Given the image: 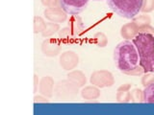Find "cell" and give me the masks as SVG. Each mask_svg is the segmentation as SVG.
Listing matches in <instances>:
<instances>
[{
  "instance_id": "obj_1",
  "label": "cell",
  "mask_w": 154,
  "mask_h": 115,
  "mask_svg": "<svg viewBox=\"0 0 154 115\" xmlns=\"http://www.w3.org/2000/svg\"><path fill=\"white\" fill-rule=\"evenodd\" d=\"M114 61L117 68L125 73L140 64V58L134 42L124 40L116 46L114 50Z\"/></svg>"
},
{
  "instance_id": "obj_2",
  "label": "cell",
  "mask_w": 154,
  "mask_h": 115,
  "mask_svg": "<svg viewBox=\"0 0 154 115\" xmlns=\"http://www.w3.org/2000/svg\"><path fill=\"white\" fill-rule=\"evenodd\" d=\"M132 41L137 48L140 65L144 73L154 72V35L150 34H138Z\"/></svg>"
},
{
  "instance_id": "obj_3",
  "label": "cell",
  "mask_w": 154,
  "mask_h": 115,
  "mask_svg": "<svg viewBox=\"0 0 154 115\" xmlns=\"http://www.w3.org/2000/svg\"><path fill=\"white\" fill-rule=\"evenodd\" d=\"M143 0H107L112 11L123 18L133 19L141 12Z\"/></svg>"
},
{
  "instance_id": "obj_4",
  "label": "cell",
  "mask_w": 154,
  "mask_h": 115,
  "mask_svg": "<svg viewBox=\"0 0 154 115\" xmlns=\"http://www.w3.org/2000/svg\"><path fill=\"white\" fill-rule=\"evenodd\" d=\"M79 87L71 81L62 80L55 84L54 94L57 99L62 101H69L74 99L78 94Z\"/></svg>"
},
{
  "instance_id": "obj_5",
  "label": "cell",
  "mask_w": 154,
  "mask_h": 115,
  "mask_svg": "<svg viewBox=\"0 0 154 115\" xmlns=\"http://www.w3.org/2000/svg\"><path fill=\"white\" fill-rule=\"evenodd\" d=\"M90 81L91 84L99 88H105L114 85L115 78L113 74L108 70H96L91 73Z\"/></svg>"
},
{
  "instance_id": "obj_6",
  "label": "cell",
  "mask_w": 154,
  "mask_h": 115,
  "mask_svg": "<svg viewBox=\"0 0 154 115\" xmlns=\"http://www.w3.org/2000/svg\"><path fill=\"white\" fill-rule=\"evenodd\" d=\"M90 0H61V8L69 16H78L88 7Z\"/></svg>"
},
{
  "instance_id": "obj_7",
  "label": "cell",
  "mask_w": 154,
  "mask_h": 115,
  "mask_svg": "<svg viewBox=\"0 0 154 115\" xmlns=\"http://www.w3.org/2000/svg\"><path fill=\"white\" fill-rule=\"evenodd\" d=\"M79 64V57L73 51H66L60 56V65L66 71L74 70Z\"/></svg>"
},
{
  "instance_id": "obj_8",
  "label": "cell",
  "mask_w": 154,
  "mask_h": 115,
  "mask_svg": "<svg viewBox=\"0 0 154 115\" xmlns=\"http://www.w3.org/2000/svg\"><path fill=\"white\" fill-rule=\"evenodd\" d=\"M41 49L45 56L54 58L60 54L62 50V44L61 42H59L57 40H54V38H47V40L42 41Z\"/></svg>"
},
{
  "instance_id": "obj_9",
  "label": "cell",
  "mask_w": 154,
  "mask_h": 115,
  "mask_svg": "<svg viewBox=\"0 0 154 115\" xmlns=\"http://www.w3.org/2000/svg\"><path fill=\"white\" fill-rule=\"evenodd\" d=\"M45 17L50 22L63 23L67 19V13L61 7L46 8L43 12Z\"/></svg>"
},
{
  "instance_id": "obj_10",
  "label": "cell",
  "mask_w": 154,
  "mask_h": 115,
  "mask_svg": "<svg viewBox=\"0 0 154 115\" xmlns=\"http://www.w3.org/2000/svg\"><path fill=\"white\" fill-rule=\"evenodd\" d=\"M55 83L54 80L50 76L42 77L38 84V92L47 98H51L54 95Z\"/></svg>"
},
{
  "instance_id": "obj_11",
  "label": "cell",
  "mask_w": 154,
  "mask_h": 115,
  "mask_svg": "<svg viewBox=\"0 0 154 115\" xmlns=\"http://www.w3.org/2000/svg\"><path fill=\"white\" fill-rule=\"evenodd\" d=\"M139 34V26L133 20L124 24L120 28V36L124 40H132L133 38Z\"/></svg>"
},
{
  "instance_id": "obj_12",
  "label": "cell",
  "mask_w": 154,
  "mask_h": 115,
  "mask_svg": "<svg viewBox=\"0 0 154 115\" xmlns=\"http://www.w3.org/2000/svg\"><path fill=\"white\" fill-rule=\"evenodd\" d=\"M67 26L70 28L72 33H73L77 37H78L86 29L83 20H82V18L78 16H71V17L69 20V25Z\"/></svg>"
},
{
  "instance_id": "obj_13",
  "label": "cell",
  "mask_w": 154,
  "mask_h": 115,
  "mask_svg": "<svg viewBox=\"0 0 154 115\" xmlns=\"http://www.w3.org/2000/svg\"><path fill=\"white\" fill-rule=\"evenodd\" d=\"M82 98L86 101H95L100 97V88L95 85H88L81 90Z\"/></svg>"
},
{
  "instance_id": "obj_14",
  "label": "cell",
  "mask_w": 154,
  "mask_h": 115,
  "mask_svg": "<svg viewBox=\"0 0 154 115\" xmlns=\"http://www.w3.org/2000/svg\"><path fill=\"white\" fill-rule=\"evenodd\" d=\"M67 79L71 81L78 87H83L87 83L85 74L81 70H71L67 74Z\"/></svg>"
},
{
  "instance_id": "obj_15",
  "label": "cell",
  "mask_w": 154,
  "mask_h": 115,
  "mask_svg": "<svg viewBox=\"0 0 154 115\" xmlns=\"http://www.w3.org/2000/svg\"><path fill=\"white\" fill-rule=\"evenodd\" d=\"M58 36H59V40L64 43H71L77 38L69 26L60 29V31L58 32Z\"/></svg>"
},
{
  "instance_id": "obj_16",
  "label": "cell",
  "mask_w": 154,
  "mask_h": 115,
  "mask_svg": "<svg viewBox=\"0 0 154 115\" xmlns=\"http://www.w3.org/2000/svg\"><path fill=\"white\" fill-rule=\"evenodd\" d=\"M60 31V24L59 23H55V22H47L45 28L43 29V31L41 33L42 37H49L53 35H55L56 33Z\"/></svg>"
},
{
  "instance_id": "obj_17",
  "label": "cell",
  "mask_w": 154,
  "mask_h": 115,
  "mask_svg": "<svg viewBox=\"0 0 154 115\" xmlns=\"http://www.w3.org/2000/svg\"><path fill=\"white\" fill-rule=\"evenodd\" d=\"M143 103L154 104V84L146 86V87H144Z\"/></svg>"
},
{
  "instance_id": "obj_18",
  "label": "cell",
  "mask_w": 154,
  "mask_h": 115,
  "mask_svg": "<svg viewBox=\"0 0 154 115\" xmlns=\"http://www.w3.org/2000/svg\"><path fill=\"white\" fill-rule=\"evenodd\" d=\"M94 40L95 44L98 47H101V48L106 47L108 44V38H107V37H106L105 34L102 32L96 33L94 36Z\"/></svg>"
},
{
  "instance_id": "obj_19",
  "label": "cell",
  "mask_w": 154,
  "mask_h": 115,
  "mask_svg": "<svg viewBox=\"0 0 154 115\" xmlns=\"http://www.w3.org/2000/svg\"><path fill=\"white\" fill-rule=\"evenodd\" d=\"M132 20L136 23L139 27H141L143 25H148V24H150L151 23V17L146 13H143V14H138V16H135Z\"/></svg>"
},
{
  "instance_id": "obj_20",
  "label": "cell",
  "mask_w": 154,
  "mask_h": 115,
  "mask_svg": "<svg viewBox=\"0 0 154 115\" xmlns=\"http://www.w3.org/2000/svg\"><path fill=\"white\" fill-rule=\"evenodd\" d=\"M46 23L45 19L41 16H35L34 17V33L38 34L43 31V29L45 28Z\"/></svg>"
},
{
  "instance_id": "obj_21",
  "label": "cell",
  "mask_w": 154,
  "mask_h": 115,
  "mask_svg": "<svg viewBox=\"0 0 154 115\" xmlns=\"http://www.w3.org/2000/svg\"><path fill=\"white\" fill-rule=\"evenodd\" d=\"M131 95V102L133 103H142L143 102V91L140 88H134L130 91Z\"/></svg>"
},
{
  "instance_id": "obj_22",
  "label": "cell",
  "mask_w": 154,
  "mask_h": 115,
  "mask_svg": "<svg viewBox=\"0 0 154 115\" xmlns=\"http://www.w3.org/2000/svg\"><path fill=\"white\" fill-rule=\"evenodd\" d=\"M118 102L119 103H129L131 102V95H130V90L127 91H118L117 96H116Z\"/></svg>"
},
{
  "instance_id": "obj_23",
  "label": "cell",
  "mask_w": 154,
  "mask_h": 115,
  "mask_svg": "<svg viewBox=\"0 0 154 115\" xmlns=\"http://www.w3.org/2000/svg\"><path fill=\"white\" fill-rule=\"evenodd\" d=\"M141 81H142V85L143 86V87H146V86L154 84V72L143 73Z\"/></svg>"
},
{
  "instance_id": "obj_24",
  "label": "cell",
  "mask_w": 154,
  "mask_h": 115,
  "mask_svg": "<svg viewBox=\"0 0 154 115\" xmlns=\"http://www.w3.org/2000/svg\"><path fill=\"white\" fill-rule=\"evenodd\" d=\"M154 11V0H143L141 12L143 13H148Z\"/></svg>"
},
{
  "instance_id": "obj_25",
  "label": "cell",
  "mask_w": 154,
  "mask_h": 115,
  "mask_svg": "<svg viewBox=\"0 0 154 115\" xmlns=\"http://www.w3.org/2000/svg\"><path fill=\"white\" fill-rule=\"evenodd\" d=\"M144 73V71H143V68L141 66V65H138L136 66L135 68L131 69V70H129L127 72H125V73L123 74H126L128 76H133V77H139V76H141Z\"/></svg>"
},
{
  "instance_id": "obj_26",
  "label": "cell",
  "mask_w": 154,
  "mask_h": 115,
  "mask_svg": "<svg viewBox=\"0 0 154 115\" xmlns=\"http://www.w3.org/2000/svg\"><path fill=\"white\" fill-rule=\"evenodd\" d=\"M41 2L46 8L61 7V0H41Z\"/></svg>"
},
{
  "instance_id": "obj_27",
  "label": "cell",
  "mask_w": 154,
  "mask_h": 115,
  "mask_svg": "<svg viewBox=\"0 0 154 115\" xmlns=\"http://www.w3.org/2000/svg\"><path fill=\"white\" fill-rule=\"evenodd\" d=\"M139 34H150V35H154V27H152L150 24L139 27Z\"/></svg>"
},
{
  "instance_id": "obj_28",
  "label": "cell",
  "mask_w": 154,
  "mask_h": 115,
  "mask_svg": "<svg viewBox=\"0 0 154 115\" xmlns=\"http://www.w3.org/2000/svg\"><path fill=\"white\" fill-rule=\"evenodd\" d=\"M34 102H35L36 104H38V103H48L49 102V100H48V98L45 97V96L41 94V95L35 96V97H34Z\"/></svg>"
},
{
  "instance_id": "obj_29",
  "label": "cell",
  "mask_w": 154,
  "mask_h": 115,
  "mask_svg": "<svg viewBox=\"0 0 154 115\" xmlns=\"http://www.w3.org/2000/svg\"><path fill=\"white\" fill-rule=\"evenodd\" d=\"M131 84H122L118 88V91H127V90H130L131 89Z\"/></svg>"
},
{
  "instance_id": "obj_30",
  "label": "cell",
  "mask_w": 154,
  "mask_h": 115,
  "mask_svg": "<svg viewBox=\"0 0 154 115\" xmlns=\"http://www.w3.org/2000/svg\"><path fill=\"white\" fill-rule=\"evenodd\" d=\"M38 84H40L38 77L37 75H34V92H37V90L38 89Z\"/></svg>"
},
{
  "instance_id": "obj_31",
  "label": "cell",
  "mask_w": 154,
  "mask_h": 115,
  "mask_svg": "<svg viewBox=\"0 0 154 115\" xmlns=\"http://www.w3.org/2000/svg\"><path fill=\"white\" fill-rule=\"evenodd\" d=\"M94 1H102V0H94Z\"/></svg>"
}]
</instances>
